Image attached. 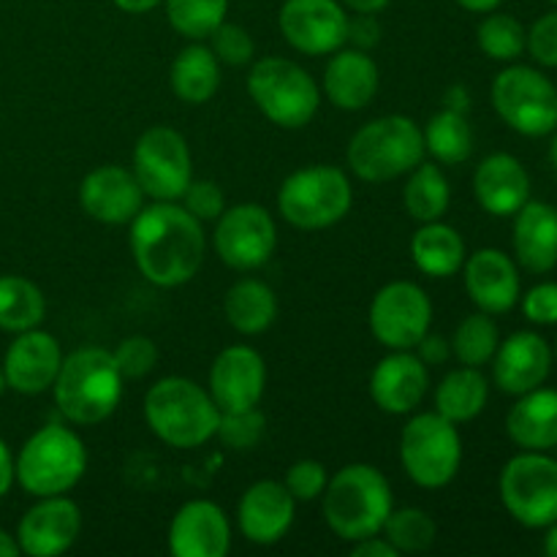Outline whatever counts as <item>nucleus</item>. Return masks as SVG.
<instances>
[{
    "label": "nucleus",
    "instance_id": "nucleus-1",
    "mask_svg": "<svg viewBox=\"0 0 557 557\" xmlns=\"http://www.w3.org/2000/svg\"><path fill=\"white\" fill-rule=\"evenodd\" d=\"M207 237L180 201H152L131 221V253L139 275L158 288L194 281L205 264Z\"/></svg>",
    "mask_w": 557,
    "mask_h": 557
},
{
    "label": "nucleus",
    "instance_id": "nucleus-2",
    "mask_svg": "<svg viewBox=\"0 0 557 557\" xmlns=\"http://www.w3.org/2000/svg\"><path fill=\"white\" fill-rule=\"evenodd\" d=\"M123 373L112 351L101 346H85L63 357L60 373L52 384L54 406L65 422L76 428H96L117 411L123 400Z\"/></svg>",
    "mask_w": 557,
    "mask_h": 557
},
{
    "label": "nucleus",
    "instance_id": "nucleus-3",
    "mask_svg": "<svg viewBox=\"0 0 557 557\" xmlns=\"http://www.w3.org/2000/svg\"><path fill=\"white\" fill-rule=\"evenodd\" d=\"M321 509L330 531L341 542L354 544L384 531L395 495L389 479L368 462H351L326 482Z\"/></svg>",
    "mask_w": 557,
    "mask_h": 557
},
{
    "label": "nucleus",
    "instance_id": "nucleus-4",
    "mask_svg": "<svg viewBox=\"0 0 557 557\" xmlns=\"http://www.w3.org/2000/svg\"><path fill=\"white\" fill-rule=\"evenodd\" d=\"M147 428L172 449H199L215 438L221 408L210 389L183 375L156 381L145 395Z\"/></svg>",
    "mask_w": 557,
    "mask_h": 557
},
{
    "label": "nucleus",
    "instance_id": "nucleus-5",
    "mask_svg": "<svg viewBox=\"0 0 557 557\" xmlns=\"http://www.w3.org/2000/svg\"><path fill=\"white\" fill-rule=\"evenodd\" d=\"M348 166L364 183L406 177L428 158L422 125L406 114H386L364 123L348 141Z\"/></svg>",
    "mask_w": 557,
    "mask_h": 557
},
{
    "label": "nucleus",
    "instance_id": "nucleus-6",
    "mask_svg": "<svg viewBox=\"0 0 557 557\" xmlns=\"http://www.w3.org/2000/svg\"><path fill=\"white\" fill-rule=\"evenodd\" d=\"M14 471L20 487L33 498L65 495L85 476L87 449L71 428L47 424L22 444Z\"/></svg>",
    "mask_w": 557,
    "mask_h": 557
},
{
    "label": "nucleus",
    "instance_id": "nucleus-7",
    "mask_svg": "<svg viewBox=\"0 0 557 557\" xmlns=\"http://www.w3.org/2000/svg\"><path fill=\"white\" fill-rule=\"evenodd\" d=\"M354 190L346 172L332 163L297 169L277 190V212L299 232H324L351 212Z\"/></svg>",
    "mask_w": 557,
    "mask_h": 557
},
{
    "label": "nucleus",
    "instance_id": "nucleus-8",
    "mask_svg": "<svg viewBox=\"0 0 557 557\" xmlns=\"http://www.w3.org/2000/svg\"><path fill=\"white\" fill-rule=\"evenodd\" d=\"M245 87L256 109L277 128H305L321 107L319 82L288 58H261L250 63Z\"/></svg>",
    "mask_w": 557,
    "mask_h": 557
},
{
    "label": "nucleus",
    "instance_id": "nucleus-9",
    "mask_svg": "<svg viewBox=\"0 0 557 557\" xmlns=\"http://www.w3.org/2000/svg\"><path fill=\"white\" fill-rule=\"evenodd\" d=\"M400 466L422 490H441L455 482L462 466V438L457 424L438 411L413 413L400 433Z\"/></svg>",
    "mask_w": 557,
    "mask_h": 557
},
{
    "label": "nucleus",
    "instance_id": "nucleus-10",
    "mask_svg": "<svg viewBox=\"0 0 557 557\" xmlns=\"http://www.w3.org/2000/svg\"><path fill=\"white\" fill-rule=\"evenodd\" d=\"M493 109L522 136H549L557 128V87L531 65L509 63L493 79Z\"/></svg>",
    "mask_w": 557,
    "mask_h": 557
},
{
    "label": "nucleus",
    "instance_id": "nucleus-11",
    "mask_svg": "<svg viewBox=\"0 0 557 557\" xmlns=\"http://www.w3.org/2000/svg\"><path fill=\"white\" fill-rule=\"evenodd\" d=\"M500 500L520 525L549 528L557 520V457L547 451H522L500 471Z\"/></svg>",
    "mask_w": 557,
    "mask_h": 557
},
{
    "label": "nucleus",
    "instance_id": "nucleus-12",
    "mask_svg": "<svg viewBox=\"0 0 557 557\" xmlns=\"http://www.w3.org/2000/svg\"><path fill=\"white\" fill-rule=\"evenodd\" d=\"M134 177L152 201H180L194 180V158L180 131L169 125L147 128L134 147Z\"/></svg>",
    "mask_w": 557,
    "mask_h": 557
},
{
    "label": "nucleus",
    "instance_id": "nucleus-13",
    "mask_svg": "<svg viewBox=\"0 0 557 557\" xmlns=\"http://www.w3.org/2000/svg\"><path fill=\"white\" fill-rule=\"evenodd\" d=\"M433 324V302L419 283L392 281L370 302V332L389 351H413Z\"/></svg>",
    "mask_w": 557,
    "mask_h": 557
},
{
    "label": "nucleus",
    "instance_id": "nucleus-14",
    "mask_svg": "<svg viewBox=\"0 0 557 557\" xmlns=\"http://www.w3.org/2000/svg\"><path fill=\"white\" fill-rule=\"evenodd\" d=\"M218 259L237 272H253L272 259L277 248L275 218L267 207L243 201L223 210L212 232Z\"/></svg>",
    "mask_w": 557,
    "mask_h": 557
},
{
    "label": "nucleus",
    "instance_id": "nucleus-15",
    "mask_svg": "<svg viewBox=\"0 0 557 557\" xmlns=\"http://www.w3.org/2000/svg\"><path fill=\"white\" fill-rule=\"evenodd\" d=\"M277 27L288 47L308 58L332 54L348 44V14L341 0H286Z\"/></svg>",
    "mask_w": 557,
    "mask_h": 557
},
{
    "label": "nucleus",
    "instance_id": "nucleus-16",
    "mask_svg": "<svg viewBox=\"0 0 557 557\" xmlns=\"http://www.w3.org/2000/svg\"><path fill=\"white\" fill-rule=\"evenodd\" d=\"M82 533V509L69 495L38 498L16 525V544L22 555L54 557L69 553Z\"/></svg>",
    "mask_w": 557,
    "mask_h": 557
},
{
    "label": "nucleus",
    "instance_id": "nucleus-17",
    "mask_svg": "<svg viewBox=\"0 0 557 557\" xmlns=\"http://www.w3.org/2000/svg\"><path fill=\"white\" fill-rule=\"evenodd\" d=\"M207 389L221 411L256 408L267 389L264 357L253 346H243V343L223 348L210 368Z\"/></svg>",
    "mask_w": 557,
    "mask_h": 557
},
{
    "label": "nucleus",
    "instance_id": "nucleus-18",
    "mask_svg": "<svg viewBox=\"0 0 557 557\" xmlns=\"http://www.w3.org/2000/svg\"><path fill=\"white\" fill-rule=\"evenodd\" d=\"M60 364H63V348H60L58 337L44 332L41 326L20 332L5 348V386L27 397L44 395L47 389H52Z\"/></svg>",
    "mask_w": 557,
    "mask_h": 557
},
{
    "label": "nucleus",
    "instance_id": "nucleus-19",
    "mask_svg": "<svg viewBox=\"0 0 557 557\" xmlns=\"http://www.w3.org/2000/svg\"><path fill=\"white\" fill-rule=\"evenodd\" d=\"M462 283H466L468 299L482 313L500 315L517 308L522 297V281L517 261L498 248H482L466 256L462 264Z\"/></svg>",
    "mask_w": 557,
    "mask_h": 557
},
{
    "label": "nucleus",
    "instance_id": "nucleus-20",
    "mask_svg": "<svg viewBox=\"0 0 557 557\" xmlns=\"http://www.w3.org/2000/svg\"><path fill=\"white\" fill-rule=\"evenodd\" d=\"M145 190L134 172L109 163V166L92 169L79 183V205L92 221L107 226H125L134 221L145 207Z\"/></svg>",
    "mask_w": 557,
    "mask_h": 557
},
{
    "label": "nucleus",
    "instance_id": "nucleus-21",
    "mask_svg": "<svg viewBox=\"0 0 557 557\" xmlns=\"http://www.w3.org/2000/svg\"><path fill=\"white\" fill-rule=\"evenodd\" d=\"M228 549L232 522L212 500H188L169 522V553L174 557H226Z\"/></svg>",
    "mask_w": 557,
    "mask_h": 557
},
{
    "label": "nucleus",
    "instance_id": "nucleus-22",
    "mask_svg": "<svg viewBox=\"0 0 557 557\" xmlns=\"http://www.w3.org/2000/svg\"><path fill=\"white\" fill-rule=\"evenodd\" d=\"M294 517H297V500L288 493L286 484L275 479H261L250 484L237 506L239 533L259 547L281 542L292 531Z\"/></svg>",
    "mask_w": 557,
    "mask_h": 557
},
{
    "label": "nucleus",
    "instance_id": "nucleus-23",
    "mask_svg": "<svg viewBox=\"0 0 557 557\" xmlns=\"http://www.w3.org/2000/svg\"><path fill=\"white\" fill-rule=\"evenodd\" d=\"M430 392V370L413 351H392L370 375V397L379 411L408 417L424 403Z\"/></svg>",
    "mask_w": 557,
    "mask_h": 557
},
{
    "label": "nucleus",
    "instance_id": "nucleus-24",
    "mask_svg": "<svg viewBox=\"0 0 557 557\" xmlns=\"http://www.w3.org/2000/svg\"><path fill=\"white\" fill-rule=\"evenodd\" d=\"M549 370H553V348L539 332H515L500 341L493 357L495 386L515 397L544 386Z\"/></svg>",
    "mask_w": 557,
    "mask_h": 557
},
{
    "label": "nucleus",
    "instance_id": "nucleus-25",
    "mask_svg": "<svg viewBox=\"0 0 557 557\" xmlns=\"http://www.w3.org/2000/svg\"><path fill=\"white\" fill-rule=\"evenodd\" d=\"M473 194L487 215L515 218L531 199V174L511 152H493L473 172Z\"/></svg>",
    "mask_w": 557,
    "mask_h": 557
},
{
    "label": "nucleus",
    "instance_id": "nucleus-26",
    "mask_svg": "<svg viewBox=\"0 0 557 557\" xmlns=\"http://www.w3.org/2000/svg\"><path fill=\"white\" fill-rule=\"evenodd\" d=\"M379 87L381 71L364 49L341 47L337 52H332L324 69V79H321V90L332 107L343 109V112H359L373 103Z\"/></svg>",
    "mask_w": 557,
    "mask_h": 557
},
{
    "label": "nucleus",
    "instance_id": "nucleus-27",
    "mask_svg": "<svg viewBox=\"0 0 557 557\" xmlns=\"http://www.w3.org/2000/svg\"><path fill=\"white\" fill-rule=\"evenodd\" d=\"M511 245L522 270L533 275L553 272L557 267V207L528 199L515 215Z\"/></svg>",
    "mask_w": 557,
    "mask_h": 557
},
{
    "label": "nucleus",
    "instance_id": "nucleus-28",
    "mask_svg": "<svg viewBox=\"0 0 557 557\" xmlns=\"http://www.w3.org/2000/svg\"><path fill=\"white\" fill-rule=\"evenodd\" d=\"M506 433L525 451L557 449V389L536 386L517 397L506 417Z\"/></svg>",
    "mask_w": 557,
    "mask_h": 557
},
{
    "label": "nucleus",
    "instance_id": "nucleus-29",
    "mask_svg": "<svg viewBox=\"0 0 557 557\" xmlns=\"http://www.w3.org/2000/svg\"><path fill=\"white\" fill-rule=\"evenodd\" d=\"M466 239L455 226L441 221L422 223L411 237V259L419 272L428 277L444 281L457 275L466 264Z\"/></svg>",
    "mask_w": 557,
    "mask_h": 557
},
{
    "label": "nucleus",
    "instance_id": "nucleus-30",
    "mask_svg": "<svg viewBox=\"0 0 557 557\" xmlns=\"http://www.w3.org/2000/svg\"><path fill=\"white\" fill-rule=\"evenodd\" d=\"M169 85L180 101L201 107V103L212 101V96L221 87V63L210 47H205L201 41H190L172 60Z\"/></svg>",
    "mask_w": 557,
    "mask_h": 557
},
{
    "label": "nucleus",
    "instance_id": "nucleus-31",
    "mask_svg": "<svg viewBox=\"0 0 557 557\" xmlns=\"http://www.w3.org/2000/svg\"><path fill=\"white\" fill-rule=\"evenodd\" d=\"M223 315L239 335H261L277 319V297L259 277H243L223 297Z\"/></svg>",
    "mask_w": 557,
    "mask_h": 557
},
{
    "label": "nucleus",
    "instance_id": "nucleus-32",
    "mask_svg": "<svg viewBox=\"0 0 557 557\" xmlns=\"http://www.w3.org/2000/svg\"><path fill=\"white\" fill-rule=\"evenodd\" d=\"M435 411L455 424L473 422L487 408L490 381L484 379L482 368L460 364L457 370L446 373L435 386Z\"/></svg>",
    "mask_w": 557,
    "mask_h": 557
},
{
    "label": "nucleus",
    "instance_id": "nucleus-33",
    "mask_svg": "<svg viewBox=\"0 0 557 557\" xmlns=\"http://www.w3.org/2000/svg\"><path fill=\"white\" fill-rule=\"evenodd\" d=\"M422 139L424 152L444 166H457L473 156V128L466 112H457V109L446 107L433 114L422 128Z\"/></svg>",
    "mask_w": 557,
    "mask_h": 557
},
{
    "label": "nucleus",
    "instance_id": "nucleus-34",
    "mask_svg": "<svg viewBox=\"0 0 557 557\" xmlns=\"http://www.w3.org/2000/svg\"><path fill=\"white\" fill-rule=\"evenodd\" d=\"M451 205V188L444 169L435 163L422 161L413 172H408L406 188H403V207L408 215L419 223L441 221Z\"/></svg>",
    "mask_w": 557,
    "mask_h": 557
},
{
    "label": "nucleus",
    "instance_id": "nucleus-35",
    "mask_svg": "<svg viewBox=\"0 0 557 557\" xmlns=\"http://www.w3.org/2000/svg\"><path fill=\"white\" fill-rule=\"evenodd\" d=\"M47 315V299L41 288L22 275H0V330L20 332L41 326Z\"/></svg>",
    "mask_w": 557,
    "mask_h": 557
},
{
    "label": "nucleus",
    "instance_id": "nucleus-36",
    "mask_svg": "<svg viewBox=\"0 0 557 557\" xmlns=\"http://www.w3.org/2000/svg\"><path fill=\"white\" fill-rule=\"evenodd\" d=\"M500 346V330L490 313H471L457 324L451 335V354L457 362L468 368H484L493 362L495 351Z\"/></svg>",
    "mask_w": 557,
    "mask_h": 557
},
{
    "label": "nucleus",
    "instance_id": "nucleus-37",
    "mask_svg": "<svg viewBox=\"0 0 557 557\" xmlns=\"http://www.w3.org/2000/svg\"><path fill=\"white\" fill-rule=\"evenodd\" d=\"M232 0H163L166 20L188 41H207L226 22Z\"/></svg>",
    "mask_w": 557,
    "mask_h": 557
},
{
    "label": "nucleus",
    "instance_id": "nucleus-38",
    "mask_svg": "<svg viewBox=\"0 0 557 557\" xmlns=\"http://www.w3.org/2000/svg\"><path fill=\"white\" fill-rule=\"evenodd\" d=\"M381 533L400 555H417L433 547L438 528L428 511L419 509V506H406V509H392Z\"/></svg>",
    "mask_w": 557,
    "mask_h": 557
},
{
    "label": "nucleus",
    "instance_id": "nucleus-39",
    "mask_svg": "<svg viewBox=\"0 0 557 557\" xmlns=\"http://www.w3.org/2000/svg\"><path fill=\"white\" fill-rule=\"evenodd\" d=\"M479 49L487 54L490 60H498V63H515L528 47V30L522 27V22L511 14H498V11H490L482 20L476 30Z\"/></svg>",
    "mask_w": 557,
    "mask_h": 557
},
{
    "label": "nucleus",
    "instance_id": "nucleus-40",
    "mask_svg": "<svg viewBox=\"0 0 557 557\" xmlns=\"http://www.w3.org/2000/svg\"><path fill=\"white\" fill-rule=\"evenodd\" d=\"M267 419L264 413L256 408H245V411H221V422H218L215 438H221L223 446L234 451H248L264 438Z\"/></svg>",
    "mask_w": 557,
    "mask_h": 557
},
{
    "label": "nucleus",
    "instance_id": "nucleus-41",
    "mask_svg": "<svg viewBox=\"0 0 557 557\" xmlns=\"http://www.w3.org/2000/svg\"><path fill=\"white\" fill-rule=\"evenodd\" d=\"M112 357L125 381H139L156 370L158 346L147 335H128L112 348Z\"/></svg>",
    "mask_w": 557,
    "mask_h": 557
},
{
    "label": "nucleus",
    "instance_id": "nucleus-42",
    "mask_svg": "<svg viewBox=\"0 0 557 557\" xmlns=\"http://www.w3.org/2000/svg\"><path fill=\"white\" fill-rule=\"evenodd\" d=\"M207 41H210V49L218 58V63L232 65V69L250 65L256 58L253 36L243 25H234V22H223Z\"/></svg>",
    "mask_w": 557,
    "mask_h": 557
},
{
    "label": "nucleus",
    "instance_id": "nucleus-43",
    "mask_svg": "<svg viewBox=\"0 0 557 557\" xmlns=\"http://www.w3.org/2000/svg\"><path fill=\"white\" fill-rule=\"evenodd\" d=\"M185 210L196 218V221H218L226 210V194L215 180H190L185 194L180 196Z\"/></svg>",
    "mask_w": 557,
    "mask_h": 557
},
{
    "label": "nucleus",
    "instance_id": "nucleus-44",
    "mask_svg": "<svg viewBox=\"0 0 557 557\" xmlns=\"http://www.w3.org/2000/svg\"><path fill=\"white\" fill-rule=\"evenodd\" d=\"M326 482H330V476H326L324 462L319 460H297L286 471V479H283V484H286V490L294 495L297 504H310V500L321 498Z\"/></svg>",
    "mask_w": 557,
    "mask_h": 557
},
{
    "label": "nucleus",
    "instance_id": "nucleus-45",
    "mask_svg": "<svg viewBox=\"0 0 557 557\" xmlns=\"http://www.w3.org/2000/svg\"><path fill=\"white\" fill-rule=\"evenodd\" d=\"M525 49L539 65L557 69V9L533 22Z\"/></svg>",
    "mask_w": 557,
    "mask_h": 557
},
{
    "label": "nucleus",
    "instance_id": "nucleus-46",
    "mask_svg": "<svg viewBox=\"0 0 557 557\" xmlns=\"http://www.w3.org/2000/svg\"><path fill=\"white\" fill-rule=\"evenodd\" d=\"M522 313L531 324L555 326L557 324V283L547 281L533 286L525 297H520Z\"/></svg>",
    "mask_w": 557,
    "mask_h": 557
},
{
    "label": "nucleus",
    "instance_id": "nucleus-47",
    "mask_svg": "<svg viewBox=\"0 0 557 557\" xmlns=\"http://www.w3.org/2000/svg\"><path fill=\"white\" fill-rule=\"evenodd\" d=\"M348 41L357 49H373L381 41V25L375 14H357L348 16Z\"/></svg>",
    "mask_w": 557,
    "mask_h": 557
},
{
    "label": "nucleus",
    "instance_id": "nucleus-48",
    "mask_svg": "<svg viewBox=\"0 0 557 557\" xmlns=\"http://www.w3.org/2000/svg\"><path fill=\"white\" fill-rule=\"evenodd\" d=\"M413 354H417V357L422 359V362L428 364V368H433V364H444L446 359H449L451 343L446 341L444 335H435V332H428V335H424L422 341L417 343Z\"/></svg>",
    "mask_w": 557,
    "mask_h": 557
},
{
    "label": "nucleus",
    "instance_id": "nucleus-49",
    "mask_svg": "<svg viewBox=\"0 0 557 557\" xmlns=\"http://www.w3.org/2000/svg\"><path fill=\"white\" fill-rule=\"evenodd\" d=\"M354 557H400L395 547L384 539V533H375V536L362 539V542L351 544Z\"/></svg>",
    "mask_w": 557,
    "mask_h": 557
},
{
    "label": "nucleus",
    "instance_id": "nucleus-50",
    "mask_svg": "<svg viewBox=\"0 0 557 557\" xmlns=\"http://www.w3.org/2000/svg\"><path fill=\"white\" fill-rule=\"evenodd\" d=\"M16 482V471H14V455H11L9 444L0 438V500L11 493Z\"/></svg>",
    "mask_w": 557,
    "mask_h": 557
},
{
    "label": "nucleus",
    "instance_id": "nucleus-51",
    "mask_svg": "<svg viewBox=\"0 0 557 557\" xmlns=\"http://www.w3.org/2000/svg\"><path fill=\"white\" fill-rule=\"evenodd\" d=\"M346 5V11H354V14H381L392 0H341Z\"/></svg>",
    "mask_w": 557,
    "mask_h": 557
},
{
    "label": "nucleus",
    "instance_id": "nucleus-52",
    "mask_svg": "<svg viewBox=\"0 0 557 557\" xmlns=\"http://www.w3.org/2000/svg\"><path fill=\"white\" fill-rule=\"evenodd\" d=\"M114 5H117L120 11H125V14H147V11H152L156 5H161L163 0H112Z\"/></svg>",
    "mask_w": 557,
    "mask_h": 557
},
{
    "label": "nucleus",
    "instance_id": "nucleus-53",
    "mask_svg": "<svg viewBox=\"0 0 557 557\" xmlns=\"http://www.w3.org/2000/svg\"><path fill=\"white\" fill-rule=\"evenodd\" d=\"M460 9L471 11V14H490V11H498V5L504 0H455Z\"/></svg>",
    "mask_w": 557,
    "mask_h": 557
},
{
    "label": "nucleus",
    "instance_id": "nucleus-54",
    "mask_svg": "<svg viewBox=\"0 0 557 557\" xmlns=\"http://www.w3.org/2000/svg\"><path fill=\"white\" fill-rule=\"evenodd\" d=\"M16 555H22L20 544H16V536H11L9 531L0 528V557H16Z\"/></svg>",
    "mask_w": 557,
    "mask_h": 557
},
{
    "label": "nucleus",
    "instance_id": "nucleus-55",
    "mask_svg": "<svg viewBox=\"0 0 557 557\" xmlns=\"http://www.w3.org/2000/svg\"><path fill=\"white\" fill-rule=\"evenodd\" d=\"M544 553L549 557H557V520L547 528V536H544Z\"/></svg>",
    "mask_w": 557,
    "mask_h": 557
},
{
    "label": "nucleus",
    "instance_id": "nucleus-56",
    "mask_svg": "<svg viewBox=\"0 0 557 557\" xmlns=\"http://www.w3.org/2000/svg\"><path fill=\"white\" fill-rule=\"evenodd\" d=\"M549 161L557 169V128L553 131V141H549Z\"/></svg>",
    "mask_w": 557,
    "mask_h": 557
},
{
    "label": "nucleus",
    "instance_id": "nucleus-57",
    "mask_svg": "<svg viewBox=\"0 0 557 557\" xmlns=\"http://www.w3.org/2000/svg\"><path fill=\"white\" fill-rule=\"evenodd\" d=\"M5 389V375H3V368H0V395H3Z\"/></svg>",
    "mask_w": 557,
    "mask_h": 557
},
{
    "label": "nucleus",
    "instance_id": "nucleus-58",
    "mask_svg": "<svg viewBox=\"0 0 557 557\" xmlns=\"http://www.w3.org/2000/svg\"><path fill=\"white\" fill-rule=\"evenodd\" d=\"M553 362L557 364V341H555V348H553Z\"/></svg>",
    "mask_w": 557,
    "mask_h": 557
},
{
    "label": "nucleus",
    "instance_id": "nucleus-59",
    "mask_svg": "<svg viewBox=\"0 0 557 557\" xmlns=\"http://www.w3.org/2000/svg\"><path fill=\"white\" fill-rule=\"evenodd\" d=\"M549 3H555V5H557V0H549Z\"/></svg>",
    "mask_w": 557,
    "mask_h": 557
}]
</instances>
